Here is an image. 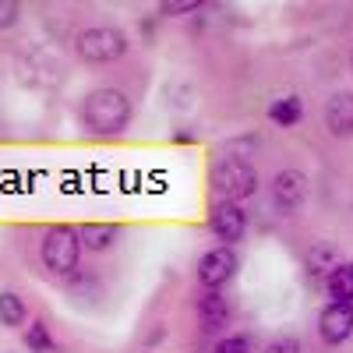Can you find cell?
I'll list each match as a JSON object with an SVG mask.
<instances>
[{
    "mask_svg": "<svg viewBox=\"0 0 353 353\" xmlns=\"http://www.w3.org/2000/svg\"><path fill=\"white\" fill-rule=\"evenodd\" d=\"M209 230H212L216 241H223V248H233L248 230V212L241 209V205L216 198L212 209H209Z\"/></svg>",
    "mask_w": 353,
    "mask_h": 353,
    "instance_id": "obj_7",
    "label": "cell"
},
{
    "mask_svg": "<svg viewBox=\"0 0 353 353\" xmlns=\"http://www.w3.org/2000/svg\"><path fill=\"white\" fill-rule=\"evenodd\" d=\"M209 181H212V188H216V194L223 201L241 205V201L254 198V191H258V170L248 159H241V156H226V159L212 163Z\"/></svg>",
    "mask_w": 353,
    "mask_h": 353,
    "instance_id": "obj_2",
    "label": "cell"
},
{
    "mask_svg": "<svg viewBox=\"0 0 353 353\" xmlns=\"http://www.w3.org/2000/svg\"><path fill=\"white\" fill-rule=\"evenodd\" d=\"M39 258L46 265V272L50 276H74L78 269V261H81V244H78V230L74 226H64V223H57L43 233V241H39Z\"/></svg>",
    "mask_w": 353,
    "mask_h": 353,
    "instance_id": "obj_3",
    "label": "cell"
},
{
    "mask_svg": "<svg viewBox=\"0 0 353 353\" xmlns=\"http://www.w3.org/2000/svg\"><path fill=\"white\" fill-rule=\"evenodd\" d=\"M325 128L332 138L353 134V92H332L325 103Z\"/></svg>",
    "mask_w": 353,
    "mask_h": 353,
    "instance_id": "obj_9",
    "label": "cell"
},
{
    "mask_svg": "<svg viewBox=\"0 0 353 353\" xmlns=\"http://www.w3.org/2000/svg\"><path fill=\"white\" fill-rule=\"evenodd\" d=\"M81 124L85 131H92L99 138H117L124 134L131 117H134V106H131V96L124 88H113V85H103V88H92L85 99H81Z\"/></svg>",
    "mask_w": 353,
    "mask_h": 353,
    "instance_id": "obj_1",
    "label": "cell"
},
{
    "mask_svg": "<svg viewBox=\"0 0 353 353\" xmlns=\"http://www.w3.org/2000/svg\"><path fill=\"white\" fill-rule=\"evenodd\" d=\"M301 117H304V103L301 96H283L269 106V121L276 128H293V124H301Z\"/></svg>",
    "mask_w": 353,
    "mask_h": 353,
    "instance_id": "obj_15",
    "label": "cell"
},
{
    "mask_svg": "<svg viewBox=\"0 0 353 353\" xmlns=\"http://www.w3.org/2000/svg\"><path fill=\"white\" fill-rule=\"evenodd\" d=\"M198 8H201L198 0H173V4H159V14L176 18V14H188V11H198Z\"/></svg>",
    "mask_w": 353,
    "mask_h": 353,
    "instance_id": "obj_20",
    "label": "cell"
},
{
    "mask_svg": "<svg viewBox=\"0 0 353 353\" xmlns=\"http://www.w3.org/2000/svg\"><path fill=\"white\" fill-rule=\"evenodd\" d=\"M25 350L28 353H57V343L46 329V321H28V329H25Z\"/></svg>",
    "mask_w": 353,
    "mask_h": 353,
    "instance_id": "obj_16",
    "label": "cell"
},
{
    "mask_svg": "<svg viewBox=\"0 0 353 353\" xmlns=\"http://www.w3.org/2000/svg\"><path fill=\"white\" fill-rule=\"evenodd\" d=\"M198 314L205 321V332H219L230 321V304H226V297L219 290H205L198 297Z\"/></svg>",
    "mask_w": 353,
    "mask_h": 353,
    "instance_id": "obj_11",
    "label": "cell"
},
{
    "mask_svg": "<svg viewBox=\"0 0 353 353\" xmlns=\"http://www.w3.org/2000/svg\"><path fill=\"white\" fill-rule=\"evenodd\" d=\"M339 261H343V258H339V248L329 244V241H321V244L311 248V254H307L304 265H307V276H329Z\"/></svg>",
    "mask_w": 353,
    "mask_h": 353,
    "instance_id": "obj_14",
    "label": "cell"
},
{
    "mask_svg": "<svg viewBox=\"0 0 353 353\" xmlns=\"http://www.w3.org/2000/svg\"><path fill=\"white\" fill-rule=\"evenodd\" d=\"M212 353H251V339L248 336H223L212 346Z\"/></svg>",
    "mask_w": 353,
    "mask_h": 353,
    "instance_id": "obj_17",
    "label": "cell"
},
{
    "mask_svg": "<svg viewBox=\"0 0 353 353\" xmlns=\"http://www.w3.org/2000/svg\"><path fill=\"white\" fill-rule=\"evenodd\" d=\"M237 269H241V254L233 251V248H212V251H205L201 258H198V283L205 286V290H219V286H226L233 276H237Z\"/></svg>",
    "mask_w": 353,
    "mask_h": 353,
    "instance_id": "obj_6",
    "label": "cell"
},
{
    "mask_svg": "<svg viewBox=\"0 0 353 353\" xmlns=\"http://www.w3.org/2000/svg\"><path fill=\"white\" fill-rule=\"evenodd\" d=\"M128 36L117 25H92L74 36V53L88 64H113L128 53Z\"/></svg>",
    "mask_w": 353,
    "mask_h": 353,
    "instance_id": "obj_4",
    "label": "cell"
},
{
    "mask_svg": "<svg viewBox=\"0 0 353 353\" xmlns=\"http://www.w3.org/2000/svg\"><path fill=\"white\" fill-rule=\"evenodd\" d=\"M350 71H353V57H350Z\"/></svg>",
    "mask_w": 353,
    "mask_h": 353,
    "instance_id": "obj_21",
    "label": "cell"
},
{
    "mask_svg": "<svg viewBox=\"0 0 353 353\" xmlns=\"http://www.w3.org/2000/svg\"><path fill=\"white\" fill-rule=\"evenodd\" d=\"M269 194H272V209L279 219H293L304 205H307V194H311V181L304 170H279L269 184Z\"/></svg>",
    "mask_w": 353,
    "mask_h": 353,
    "instance_id": "obj_5",
    "label": "cell"
},
{
    "mask_svg": "<svg viewBox=\"0 0 353 353\" xmlns=\"http://www.w3.org/2000/svg\"><path fill=\"white\" fill-rule=\"evenodd\" d=\"M28 321V304L21 301V293L0 290V325L4 329H21Z\"/></svg>",
    "mask_w": 353,
    "mask_h": 353,
    "instance_id": "obj_13",
    "label": "cell"
},
{
    "mask_svg": "<svg viewBox=\"0 0 353 353\" xmlns=\"http://www.w3.org/2000/svg\"><path fill=\"white\" fill-rule=\"evenodd\" d=\"M117 237H121V226H117V223H85L78 230V244L85 251H96V254L113 251Z\"/></svg>",
    "mask_w": 353,
    "mask_h": 353,
    "instance_id": "obj_10",
    "label": "cell"
},
{
    "mask_svg": "<svg viewBox=\"0 0 353 353\" xmlns=\"http://www.w3.org/2000/svg\"><path fill=\"white\" fill-rule=\"evenodd\" d=\"M318 336L329 346H339L353 336V304H336L329 301L318 314Z\"/></svg>",
    "mask_w": 353,
    "mask_h": 353,
    "instance_id": "obj_8",
    "label": "cell"
},
{
    "mask_svg": "<svg viewBox=\"0 0 353 353\" xmlns=\"http://www.w3.org/2000/svg\"><path fill=\"white\" fill-rule=\"evenodd\" d=\"M325 293L336 304H353V261H339L325 276Z\"/></svg>",
    "mask_w": 353,
    "mask_h": 353,
    "instance_id": "obj_12",
    "label": "cell"
},
{
    "mask_svg": "<svg viewBox=\"0 0 353 353\" xmlns=\"http://www.w3.org/2000/svg\"><path fill=\"white\" fill-rule=\"evenodd\" d=\"M18 18H21V4H14V0H0V32L14 28Z\"/></svg>",
    "mask_w": 353,
    "mask_h": 353,
    "instance_id": "obj_19",
    "label": "cell"
},
{
    "mask_svg": "<svg viewBox=\"0 0 353 353\" xmlns=\"http://www.w3.org/2000/svg\"><path fill=\"white\" fill-rule=\"evenodd\" d=\"M261 353H304V350H301V339H293V336H276V339L265 343Z\"/></svg>",
    "mask_w": 353,
    "mask_h": 353,
    "instance_id": "obj_18",
    "label": "cell"
}]
</instances>
